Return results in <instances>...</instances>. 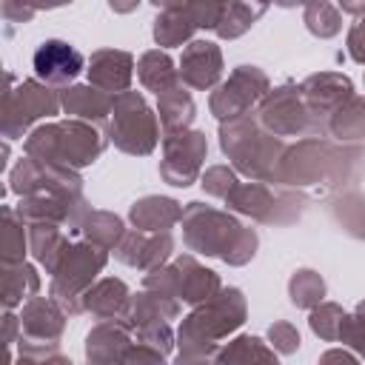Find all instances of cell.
<instances>
[{
	"label": "cell",
	"mask_w": 365,
	"mask_h": 365,
	"mask_svg": "<svg viewBox=\"0 0 365 365\" xmlns=\"http://www.w3.org/2000/svg\"><path fill=\"white\" fill-rule=\"evenodd\" d=\"M128 305H131V291L117 277L97 279L83 297V311H88L100 322H108V319H120L123 322L125 314H128Z\"/></svg>",
	"instance_id": "603a6c76"
},
{
	"label": "cell",
	"mask_w": 365,
	"mask_h": 365,
	"mask_svg": "<svg viewBox=\"0 0 365 365\" xmlns=\"http://www.w3.org/2000/svg\"><path fill=\"white\" fill-rule=\"evenodd\" d=\"M106 262H108V251L88 240L71 242L66 248L63 259L57 262L51 274V285H48V297L66 311V317L83 314V297L94 285Z\"/></svg>",
	"instance_id": "8992f818"
},
{
	"label": "cell",
	"mask_w": 365,
	"mask_h": 365,
	"mask_svg": "<svg viewBox=\"0 0 365 365\" xmlns=\"http://www.w3.org/2000/svg\"><path fill=\"white\" fill-rule=\"evenodd\" d=\"M339 339H342L354 354H359V356L365 359V299L354 308V314L345 317V325H342Z\"/></svg>",
	"instance_id": "60d3db41"
},
{
	"label": "cell",
	"mask_w": 365,
	"mask_h": 365,
	"mask_svg": "<svg viewBox=\"0 0 365 365\" xmlns=\"http://www.w3.org/2000/svg\"><path fill=\"white\" fill-rule=\"evenodd\" d=\"M37 365H74L68 356H60V354H51V356H46V359H40Z\"/></svg>",
	"instance_id": "f907efd6"
},
{
	"label": "cell",
	"mask_w": 365,
	"mask_h": 365,
	"mask_svg": "<svg viewBox=\"0 0 365 365\" xmlns=\"http://www.w3.org/2000/svg\"><path fill=\"white\" fill-rule=\"evenodd\" d=\"M131 328L120 319L97 322L86 336V365H123L131 342Z\"/></svg>",
	"instance_id": "44dd1931"
},
{
	"label": "cell",
	"mask_w": 365,
	"mask_h": 365,
	"mask_svg": "<svg viewBox=\"0 0 365 365\" xmlns=\"http://www.w3.org/2000/svg\"><path fill=\"white\" fill-rule=\"evenodd\" d=\"M265 9L268 6L262 3H222V14H220L214 34L220 40H237L257 23V17L265 14Z\"/></svg>",
	"instance_id": "836d02e7"
},
{
	"label": "cell",
	"mask_w": 365,
	"mask_h": 365,
	"mask_svg": "<svg viewBox=\"0 0 365 365\" xmlns=\"http://www.w3.org/2000/svg\"><path fill=\"white\" fill-rule=\"evenodd\" d=\"M88 86L117 97L123 91H131L134 80V57L120 48H100L88 57Z\"/></svg>",
	"instance_id": "ffe728a7"
},
{
	"label": "cell",
	"mask_w": 365,
	"mask_h": 365,
	"mask_svg": "<svg viewBox=\"0 0 365 365\" xmlns=\"http://www.w3.org/2000/svg\"><path fill=\"white\" fill-rule=\"evenodd\" d=\"M123 365H168V362H165V354H160V351H154V348H148L143 342H134L128 348Z\"/></svg>",
	"instance_id": "7bdbcfd3"
},
{
	"label": "cell",
	"mask_w": 365,
	"mask_h": 365,
	"mask_svg": "<svg viewBox=\"0 0 365 365\" xmlns=\"http://www.w3.org/2000/svg\"><path fill=\"white\" fill-rule=\"evenodd\" d=\"M182 242L188 251L202 257H220L225 265H248L257 254L259 237L254 228L242 225L228 211H220L205 202L182 205Z\"/></svg>",
	"instance_id": "7a4b0ae2"
},
{
	"label": "cell",
	"mask_w": 365,
	"mask_h": 365,
	"mask_svg": "<svg viewBox=\"0 0 365 365\" xmlns=\"http://www.w3.org/2000/svg\"><path fill=\"white\" fill-rule=\"evenodd\" d=\"M137 77L143 83V88L154 91L157 97L163 91H168L171 86L180 83V71L174 68V60L168 51L163 48H148L140 60H137Z\"/></svg>",
	"instance_id": "f1b7e54d"
},
{
	"label": "cell",
	"mask_w": 365,
	"mask_h": 365,
	"mask_svg": "<svg viewBox=\"0 0 365 365\" xmlns=\"http://www.w3.org/2000/svg\"><path fill=\"white\" fill-rule=\"evenodd\" d=\"M365 148L356 145H339L322 137H305L297 145H288L277 174L274 185L285 188H342L345 182H354L362 171Z\"/></svg>",
	"instance_id": "6da1fadb"
},
{
	"label": "cell",
	"mask_w": 365,
	"mask_h": 365,
	"mask_svg": "<svg viewBox=\"0 0 365 365\" xmlns=\"http://www.w3.org/2000/svg\"><path fill=\"white\" fill-rule=\"evenodd\" d=\"M3 339H6V345H9V351L17 345V339H20V317H14L11 311H6V317H3Z\"/></svg>",
	"instance_id": "c3c4849f"
},
{
	"label": "cell",
	"mask_w": 365,
	"mask_h": 365,
	"mask_svg": "<svg viewBox=\"0 0 365 365\" xmlns=\"http://www.w3.org/2000/svg\"><path fill=\"white\" fill-rule=\"evenodd\" d=\"M60 106L71 120H83L91 125H108L114 97L94 86H68L60 91Z\"/></svg>",
	"instance_id": "cb8c5ba5"
},
{
	"label": "cell",
	"mask_w": 365,
	"mask_h": 365,
	"mask_svg": "<svg viewBox=\"0 0 365 365\" xmlns=\"http://www.w3.org/2000/svg\"><path fill=\"white\" fill-rule=\"evenodd\" d=\"M66 328V311L51 297H31L20 311V339L17 348L23 356L46 359L57 354Z\"/></svg>",
	"instance_id": "30bf717a"
},
{
	"label": "cell",
	"mask_w": 365,
	"mask_h": 365,
	"mask_svg": "<svg viewBox=\"0 0 365 365\" xmlns=\"http://www.w3.org/2000/svg\"><path fill=\"white\" fill-rule=\"evenodd\" d=\"M106 137L131 157H148L160 137V117L151 111L140 91H123L114 97V108L106 125Z\"/></svg>",
	"instance_id": "52a82bcc"
},
{
	"label": "cell",
	"mask_w": 365,
	"mask_h": 365,
	"mask_svg": "<svg viewBox=\"0 0 365 365\" xmlns=\"http://www.w3.org/2000/svg\"><path fill=\"white\" fill-rule=\"evenodd\" d=\"M248 317V302L240 288H222L214 299L191 308L177 328L180 351H220V339L231 336Z\"/></svg>",
	"instance_id": "5b68a950"
},
{
	"label": "cell",
	"mask_w": 365,
	"mask_h": 365,
	"mask_svg": "<svg viewBox=\"0 0 365 365\" xmlns=\"http://www.w3.org/2000/svg\"><path fill=\"white\" fill-rule=\"evenodd\" d=\"M174 254V237L171 234H145V231H125L120 245L114 248V259H120L128 268L137 271H157L163 268Z\"/></svg>",
	"instance_id": "e0dca14e"
},
{
	"label": "cell",
	"mask_w": 365,
	"mask_h": 365,
	"mask_svg": "<svg viewBox=\"0 0 365 365\" xmlns=\"http://www.w3.org/2000/svg\"><path fill=\"white\" fill-rule=\"evenodd\" d=\"M302 20H305V29L319 40L336 37L342 31V11H339V6H334L328 0L305 3L302 6Z\"/></svg>",
	"instance_id": "8d00e7d4"
},
{
	"label": "cell",
	"mask_w": 365,
	"mask_h": 365,
	"mask_svg": "<svg viewBox=\"0 0 365 365\" xmlns=\"http://www.w3.org/2000/svg\"><path fill=\"white\" fill-rule=\"evenodd\" d=\"M331 214L336 220V225L354 237V240H365V197L359 191H342L331 200Z\"/></svg>",
	"instance_id": "e575fe53"
},
{
	"label": "cell",
	"mask_w": 365,
	"mask_h": 365,
	"mask_svg": "<svg viewBox=\"0 0 365 365\" xmlns=\"http://www.w3.org/2000/svg\"><path fill=\"white\" fill-rule=\"evenodd\" d=\"M171 274H174V288H177V299L185 305H202L208 299H214L222 291L220 274L200 265L197 257L182 254L171 262Z\"/></svg>",
	"instance_id": "d6986e66"
},
{
	"label": "cell",
	"mask_w": 365,
	"mask_h": 365,
	"mask_svg": "<svg viewBox=\"0 0 365 365\" xmlns=\"http://www.w3.org/2000/svg\"><path fill=\"white\" fill-rule=\"evenodd\" d=\"M134 336H137V342H143V345H148V348H154V351H160V354H171L174 351V331L168 328V322L165 319H160V322H151V325H143V328H137L134 331Z\"/></svg>",
	"instance_id": "ab89813d"
},
{
	"label": "cell",
	"mask_w": 365,
	"mask_h": 365,
	"mask_svg": "<svg viewBox=\"0 0 365 365\" xmlns=\"http://www.w3.org/2000/svg\"><path fill=\"white\" fill-rule=\"evenodd\" d=\"M220 365H279L277 351L259 336L240 334L220 348Z\"/></svg>",
	"instance_id": "f546056e"
},
{
	"label": "cell",
	"mask_w": 365,
	"mask_h": 365,
	"mask_svg": "<svg viewBox=\"0 0 365 365\" xmlns=\"http://www.w3.org/2000/svg\"><path fill=\"white\" fill-rule=\"evenodd\" d=\"M325 131L339 143V145H356L365 148V97H351L345 106H339L331 117Z\"/></svg>",
	"instance_id": "4316f807"
},
{
	"label": "cell",
	"mask_w": 365,
	"mask_h": 365,
	"mask_svg": "<svg viewBox=\"0 0 365 365\" xmlns=\"http://www.w3.org/2000/svg\"><path fill=\"white\" fill-rule=\"evenodd\" d=\"M339 11L342 14H356V20L365 17V3H339Z\"/></svg>",
	"instance_id": "681fc988"
},
{
	"label": "cell",
	"mask_w": 365,
	"mask_h": 365,
	"mask_svg": "<svg viewBox=\"0 0 365 365\" xmlns=\"http://www.w3.org/2000/svg\"><path fill=\"white\" fill-rule=\"evenodd\" d=\"M157 17H154V43L163 46V48H171V46H188L197 34V23L191 20L188 14V6L185 3H157Z\"/></svg>",
	"instance_id": "d4e9b609"
},
{
	"label": "cell",
	"mask_w": 365,
	"mask_h": 365,
	"mask_svg": "<svg viewBox=\"0 0 365 365\" xmlns=\"http://www.w3.org/2000/svg\"><path fill=\"white\" fill-rule=\"evenodd\" d=\"M317 365H359V356L354 351H348V348H328L317 359Z\"/></svg>",
	"instance_id": "bcb514c9"
},
{
	"label": "cell",
	"mask_w": 365,
	"mask_h": 365,
	"mask_svg": "<svg viewBox=\"0 0 365 365\" xmlns=\"http://www.w3.org/2000/svg\"><path fill=\"white\" fill-rule=\"evenodd\" d=\"M106 143L108 140L97 131V125L83 120H63V123L37 125L26 137L23 151L26 157H34L40 163L80 171L100 160V154L106 151Z\"/></svg>",
	"instance_id": "3957f363"
},
{
	"label": "cell",
	"mask_w": 365,
	"mask_h": 365,
	"mask_svg": "<svg viewBox=\"0 0 365 365\" xmlns=\"http://www.w3.org/2000/svg\"><path fill=\"white\" fill-rule=\"evenodd\" d=\"M180 83L194 91H208L220 86L222 77V51L211 40H191L180 57Z\"/></svg>",
	"instance_id": "ac0fdd59"
},
{
	"label": "cell",
	"mask_w": 365,
	"mask_h": 365,
	"mask_svg": "<svg viewBox=\"0 0 365 365\" xmlns=\"http://www.w3.org/2000/svg\"><path fill=\"white\" fill-rule=\"evenodd\" d=\"M299 91L317 125V134H325L328 117L354 97V83L342 71H317L299 83Z\"/></svg>",
	"instance_id": "9a60e30c"
},
{
	"label": "cell",
	"mask_w": 365,
	"mask_h": 365,
	"mask_svg": "<svg viewBox=\"0 0 365 365\" xmlns=\"http://www.w3.org/2000/svg\"><path fill=\"white\" fill-rule=\"evenodd\" d=\"M299 331L288 322V319H277V322H271L268 325V345L277 351V354H285V356H291V354H297L299 351Z\"/></svg>",
	"instance_id": "b9f144b4"
},
{
	"label": "cell",
	"mask_w": 365,
	"mask_h": 365,
	"mask_svg": "<svg viewBox=\"0 0 365 365\" xmlns=\"http://www.w3.org/2000/svg\"><path fill=\"white\" fill-rule=\"evenodd\" d=\"M200 185H202V191H205L208 197L225 200V197L240 185V180H237V171H234L231 165H211V168L202 171Z\"/></svg>",
	"instance_id": "f35d334b"
},
{
	"label": "cell",
	"mask_w": 365,
	"mask_h": 365,
	"mask_svg": "<svg viewBox=\"0 0 365 365\" xmlns=\"http://www.w3.org/2000/svg\"><path fill=\"white\" fill-rule=\"evenodd\" d=\"M157 117H160L163 134H180V131L191 128V123L197 117V106L182 83L171 86L168 91H163L157 97Z\"/></svg>",
	"instance_id": "484cf974"
},
{
	"label": "cell",
	"mask_w": 365,
	"mask_h": 365,
	"mask_svg": "<svg viewBox=\"0 0 365 365\" xmlns=\"http://www.w3.org/2000/svg\"><path fill=\"white\" fill-rule=\"evenodd\" d=\"M205 157H208V140L202 131L188 128L180 134H163L160 177L174 188H188L202 177Z\"/></svg>",
	"instance_id": "4fadbf2b"
},
{
	"label": "cell",
	"mask_w": 365,
	"mask_h": 365,
	"mask_svg": "<svg viewBox=\"0 0 365 365\" xmlns=\"http://www.w3.org/2000/svg\"><path fill=\"white\" fill-rule=\"evenodd\" d=\"M40 291V277L31 262L20 265H3V305L6 311L17 308L20 302H29Z\"/></svg>",
	"instance_id": "4dcf8cb0"
},
{
	"label": "cell",
	"mask_w": 365,
	"mask_h": 365,
	"mask_svg": "<svg viewBox=\"0 0 365 365\" xmlns=\"http://www.w3.org/2000/svg\"><path fill=\"white\" fill-rule=\"evenodd\" d=\"M9 188L20 197H34V194L83 197V177L71 168L40 163L34 157H23L9 174Z\"/></svg>",
	"instance_id": "5bb4252c"
},
{
	"label": "cell",
	"mask_w": 365,
	"mask_h": 365,
	"mask_svg": "<svg viewBox=\"0 0 365 365\" xmlns=\"http://www.w3.org/2000/svg\"><path fill=\"white\" fill-rule=\"evenodd\" d=\"M3 17H6L9 23H26V20L34 17V6H17V3L6 0V3H3Z\"/></svg>",
	"instance_id": "7dc6e473"
},
{
	"label": "cell",
	"mask_w": 365,
	"mask_h": 365,
	"mask_svg": "<svg viewBox=\"0 0 365 365\" xmlns=\"http://www.w3.org/2000/svg\"><path fill=\"white\" fill-rule=\"evenodd\" d=\"M174 365H220V351H180Z\"/></svg>",
	"instance_id": "f6af8a7d"
},
{
	"label": "cell",
	"mask_w": 365,
	"mask_h": 365,
	"mask_svg": "<svg viewBox=\"0 0 365 365\" xmlns=\"http://www.w3.org/2000/svg\"><path fill=\"white\" fill-rule=\"evenodd\" d=\"M83 240L106 248V251H114L120 245V240L125 237V225L117 214L111 211H88V217L83 220L80 231H77Z\"/></svg>",
	"instance_id": "1f68e13d"
},
{
	"label": "cell",
	"mask_w": 365,
	"mask_h": 365,
	"mask_svg": "<svg viewBox=\"0 0 365 365\" xmlns=\"http://www.w3.org/2000/svg\"><path fill=\"white\" fill-rule=\"evenodd\" d=\"M31 66H34V80H40L51 88L54 86L68 88V83L83 71L86 60L66 40H43L31 57Z\"/></svg>",
	"instance_id": "2e32d148"
},
{
	"label": "cell",
	"mask_w": 365,
	"mask_h": 365,
	"mask_svg": "<svg viewBox=\"0 0 365 365\" xmlns=\"http://www.w3.org/2000/svg\"><path fill=\"white\" fill-rule=\"evenodd\" d=\"M29 225L17 217L14 208L3 205V225H0V254H3V265H20L26 262V251H29Z\"/></svg>",
	"instance_id": "d6a6232c"
},
{
	"label": "cell",
	"mask_w": 365,
	"mask_h": 365,
	"mask_svg": "<svg viewBox=\"0 0 365 365\" xmlns=\"http://www.w3.org/2000/svg\"><path fill=\"white\" fill-rule=\"evenodd\" d=\"M257 120L268 134H274L279 140L317 134V125L308 114V106H305L297 83H282V86L271 88L257 108Z\"/></svg>",
	"instance_id": "7c38bea8"
},
{
	"label": "cell",
	"mask_w": 365,
	"mask_h": 365,
	"mask_svg": "<svg viewBox=\"0 0 365 365\" xmlns=\"http://www.w3.org/2000/svg\"><path fill=\"white\" fill-rule=\"evenodd\" d=\"M348 54H351L354 63H362L365 66V17L356 20L348 29Z\"/></svg>",
	"instance_id": "ee69618b"
},
{
	"label": "cell",
	"mask_w": 365,
	"mask_h": 365,
	"mask_svg": "<svg viewBox=\"0 0 365 365\" xmlns=\"http://www.w3.org/2000/svg\"><path fill=\"white\" fill-rule=\"evenodd\" d=\"M271 91V80L262 68L257 66H237L228 80H222L211 97H208V108L220 123L237 120L242 114H248V108L259 106L262 97Z\"/></svg>",
	"instance_id": "8fae6325"
},
{
	"label": "cell",
	"mask_w": 365,
	"mask_h": 365,
	"mask_svg": "<svg viewBox=\"0 0 365 365\" xmlns=\"http://www.w3.org/2000/svg\"><path fill=\"white\" fill-rule=\"evenodd\" d=\"M128 220L137 231L145 234H171V228L182 220V205L174 197H160V194H148L131 202L128 208Z\"/></svg>",
	"instance_id": "7402d4cb"
},
{
	"label": "cell",
	"mask_w": 365,
	"mask_h": 365,
	"mask_svg": "<svg viewBox=\"0 0 365 365\" xmlns=\"http://www.w3.org/2000/svg\"><path fill=\"white\" fill-rule=\"evenodd\" d=\"M228 211L245 214L265 225H288L302 217L305 197L294 191H274L268 182H240L225 200Z\"/></svg>",
	"instance_id": "ba28073f"
},
{
	"label": "cell",
	"mask_w": 365,
	"mask_h": 365,
	"mask_svg": "<svg viewBox=\"0 0 365 365\" xmlns=\"http://www.w3.org/2000/svg\"><path fill=\"white\" fill-rule=\"evenodd\" d=\"M68 237L60 231V225L51 222H40V225H29V251L31 257L46 268V274H54L57 262L63 259L66 248H68Z\"/></svg>",
	"instance_id": "83f0119b"
},
{
	"label": "cell",
	"mask_w": 365,
	"mask_h": 365,
	"mask_svg": "<svg viewBox=\"0 0 365 365\" xmlns=\"http://www.w3.org/2000/svg\"><path fill=\"white\" fill-rule=\"evenodd\" d=\"M220 148L231 160V168L254 182H274L277 165L285 154V143L268 134L254 114L220 123Z\"/></svg>",
	"instance_id": "277c9868"
},
{
	"label": "cell",
	"mask_w": 365,
	"mask_h": 365,
	"mask_svg": "<svg viewBox=\"0 0 365 365\" xmlns=\"http://www.w3.org/2000/svg\"><path fill=\"white\" fill-rule=\"evenodd\" d=\"M60 94L40 83V80H23L17 88L9 86L6 97H3V120H0V131L6 140H17L29 131L31 123L43 120V117H54L60 111Z\"/></svg>",
	"instance_id": "9c48e42d"
},
{
	"label": "cell",
	"mask_w": 365,
	"mask_h": 365,
	"mask_svg": "<svg viewBox=\"0 0 365 365\" xmlns=\"http://www.w3.org/2000/svg\"><path fill=\"white\" fill-rule=\"evenodd\" d=\"M325 279L314 268H297L288 279V299L297 308L314 311L319 302H325Z\"/></svg>",
	"instance_id": "d590c367"
},
{
	"label": "cell",
	"mask_w": 365,
	"mask_h": 365,
	"mask_svg": "<svg viewBox=\"0 0 365 365\" xmlns=\"http://www.w3.org/2000/svg\"><path fill=\"white\" fill-rule=\"evenodd\" d=\"M345 317H348V314L342 311V305H336V302H319V305L311 311L308 325H311V331H314L319 339H325V342H336L339 334H342Z\"/></svg>",
	"instance_id": "74e56055"
}]
</instances>
